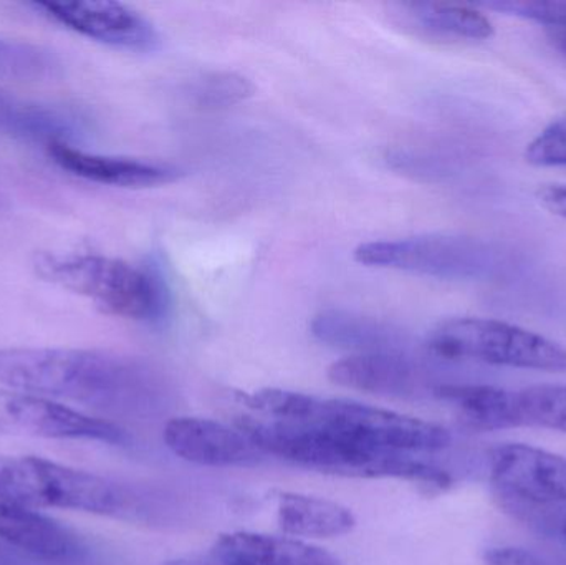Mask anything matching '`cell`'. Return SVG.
I'll return each instance as SVG.
<instances>
[{"label":"cell","instance_id":"cell-1","mask_svg":"<svg viewBox=\"0 0 566 565\" xmlns=\"http://www.w3.org/2000/svg\"><path fill=\"white\" fill-rule=\"evenodd\" d=\"M0 385L135 417L161 414L175 401V387L155 365L83 348H0Z\"/></svg>","mask_w":566,"mask_h":565},{"label":"cell","instance_id":"cell-2","mask_svg":"<svg viewBox=\"0 0 566 565\" xmlns=\"http://www.w3.org/2000/svg\"><path fill=\"white\" fill-rule=\"evenodd\" d=\"M252 415L310 425L326 437L379 453H436L451 444L441 425L349 400H328L286 390L242 395Z\"/></svg>","mask_w":566,"mask_h":565},{"label":"cell","instance_id":"cell-3","mask_svg":"<svg viewBox=\"0 0 566 565\" xmlns=\"http://www.w3.org/2000/svg\"><path fill=\"white\" fill-rule=\"evenodd\" d=\"M238 428L264 454L281 458L322 473L353 478H398L434 490H446L451 477L415 460L411 454L379 453L333 440L322 431L295 420L244 415Z\"/></svg>","mask_w":566,"mask_h":565},{"label":"cell","instance_id":"cell-4","mask_svg":"<svg viewBox=\"0 0 566 565\" xmlns=\"http://www.w3.org/2000/svg\"><path fill=\"white\" fill-rule=\"evenodd\" d=\"M0 503L126 520L149 513L132 488L36 457H0Z\"/></svg>","mask_w":566,"mask_h":565},{"label":"cell","instance_id":"cell-5","mask_svg":"<svg viewBox=\"0 0 566 565\" xmlns=\"http://www.w3.org/2000/svg\"><path fill=\"white\" fill-rule=\"evenodd\" d=\"M33 269L42 281L88 299L105 314L158 322L168 312L161 279L122 259L75 252H39Z\"/></svg>","mask_w":566,"mask_h":565},{"label":"cell","instance_id":"cell-6","mask_svg":"<svg viewBox=\"0 0 566 565\" xmlns=\"http://www.w3.org/2000/svg\"><path fill=\"white\" fill-rule=\"evenodd\" d=\"M356 262L448 281H489L511 269L501 245L469 236L428 234L373 241L355 251Z\"/></svg>","mask_w":566,"mask_h":565},{"label":"cell","instance_id":"cell-7","mask_svg":"<svg viewBox=\"0 0 566 565\" xmlns=\"http://www.w3.org/2000/svg\"><path fill=\"white\" fill-rule=\"evenodd\" d=\"M426 348L444 360H471L551 374L566 372L564 345L495 318L442 322L429 334Z\"/></svg>","mask_w":566,"mask_h":565},{"label":"cell","instance_id":"cell-8","mask_svg":"<svg viewBox=\"0 0 566 565\" xmlns=\"http://www.w3.org/2000/svg\"><path fill=\"white\" fill-rule=\"evenodd\" d=\"M0 433L43 440L128 441L118 425L90 417L69 405L23 391L0 388Z\"/></svg>","mask_w":566,"mask_h":565},{"label":"cell","instance_id":"cell-9","mask_svg":"<svg viewBox=\"0 0 566 565\" xmlns=\"http://www.w3.org/2000/svg\"><path fill=\"white\" fill-rule=\"evenodd\" d=\"M33 9L52 22L60 23L95 42L129 50L156 52L161 35L156 27L132 7L119 2H39Z\"/></svg>","mask_w":566,"mask_h":565},{"label":"cell","instance_id":"cell-10","mask_svg":"<svg viewBox=\"0 0 566 565\" xmlns=\"http://www.w3.org/2000/svg\"><path fill=\"white\" fill-rule=\"evenodd\" d=\"M495 490L521 503H566V458L528 444H501L489 451Z\"/></svg>","mask_w":566,"mask_h":565},{"label":"cell","instance_id":"cell-11","mask_svg":"<svg viewBox=\"0 0 566 565\" xmlns=\"http://www.w3.org/2000/svg\"><path fill=\"white\" fill-rule=\"evenodd\" d=\"M163 438L176 457L199 467H252L264 457L241 430L208 418H172Z\"/></svg>","mask_w":566,"mask_h":565},{"label":"cell","instance_id":"cell-12","mask_svg":"<svg viewBox=\"0 0 566 565\" xmlns=\"http://www.w3.org/2000/svg\"><path fill=\"white\" fill-rule=\"evenodd\" d=\"M50 159L63 171L96 185L116 188H151L168 185L178 178V171L168 165L118 158L83 151L63 139H52L46 146Z\"/></svg>","mask_w":566,"mask_h":565},{"label":"cell","instance_id":"cell-13","mask_svg":"<svg viewBox=\"0 0 566 565\" xmlns=\"http://www.w3.org/2000/svg\"><path fill=\"white\" fill-rule=\"evenodd\" d=\"M339 387L382 397H408L422 385V372L408 354L349 355L328 368Z\"/></svg>","mask_w":566,"mask_h":565},{"label":"cell","instance_id":"cell-14","mask_svg":"<svg viewBox=\"0 0 566 565\" xmlns=\"http://www.w3.org/2000/svg\"><path fill=\"white\" fill-rule=\"evenodd\" d=\"M316 341L329 347L363 354H408L411 337L381 318L348 311L319 312L312 321Z\"/></svg>","mask_w":566,"mask_h":565},{"label":"cell","instance_id":"cell-15","mask_svg":"<svg viewBox=\"0 0 566 565\" xmlns=\"http://www.w3.org/2000/svg\"><path fill=\"white\" fill-rule=\"evenodd\" d=\"M211 553L226 565H343L322 547L258 533L224 534Z\"/></svg>","mask_w":566,"mask_h":565},{"label":"cell","instance_id":"cell-16","mask_svg":"<svg viewBox=\"0 0 566 565\" xmlns=\"http://www.w3.org/2000/svg\"><path fill=\"white\" fill-rule=\"evenodd\" d=\"M439 400L454 408L455 418L472 431H501L517 428L514 391L489 385H439Z\"/></svg>","mask_w":566,"mask_h":565},{"label":"cell","instance_id":"cell-17","mask_svg":"<svg viewBox=\"0 0 566 565\" xmlns=\"http://www.w3.org/2000/svg\"><path fill=\"white\" fill-rule=\"evenodd\" d=\"M0 540L40 559H62L75 547L66 527L35 510L0 503Z\"/></svg>","mask_w":566,"mask_h":565},{"label":"cell","instance_id":"cell-18","mask_svg":"<svg viewBox=\"0 0 566 565\" xmlns=\"http://www.w3.org/2000/svg\"><path fill=\"white\" fill-rule=\"evenodd\" d=\"M277 523L293 537H339L352 533L356 520L335 501L298 493L277 494Z\"/></svg>","mask_w":566,"mask_h":565},{"label":"cell","instance_id":"cell-19","mask_svg":"<svg viewBox=\"0 0 566 565\" xmlns=\"http://www.w3.org/2000/svg\"><path fill=\"white\" fill-rule=\"evenodd\" d=\"M398 13L409 25L436 35L469 40H488L494 35L491 20L471 6L409 2L399 6Z\"/></svg>","mask_w":566,"mask_h":565},{"label":"cell","instance_id":"cell-20","mask_svg":"<svg viewBox=\"0 0 566 565\" xmlns=\"http://www.w3.org/2000/svg\"><path fill=\"white\" fill-rule=\"evenodd\" d=\"M517 428L537 427L566 433V385H534L514 391Z\"/></svg>","mask_w":566,"mask_h":565},{"label":"cell","instance_id":"cell-21","mask_svg":"<svg viewBox=\"0 0 566 565\" xmlns=\"http://www.w3.org/2000/svg\"><path fill=\"white\" fill-rule=\"evenodd\" d=\"M252 93L248 80L235 73H206L191 83L189 95L205 108H221L242 102Z\"/></svg>","mask_w":566,"mask_h":565},{"label":"cell","instance_id":"cell-22","mask_svg":"<svg viewBox=\"0 0 566 565\" xmlns=\"http://www.w3.org/2000/svg\"><path fill=\"white\" fill-rule=\"evenodd\" d=\"M53 66L52 56L39 46L0 39V75L13 79H40Z\"/></svg>","mask_w":566,"mask_h":565},{"label":"cell","instance_id":"cell-23","mask_svg":"<svg viewBox=\"0 0 566 565\" xmlns=\"http://www.w3.org/2000/svg\"><path fill=\"white\" fill-rule=\"evenodd\" d=\"M527 161L544 168L566 166V116L548 125L527 146Z\"/></svg>","mask_w":566,"mask_h":565},{"label":"cell","instance_id":"cell-24","mask_svg":"<svg viewBox=\"0 0 566 565\" xmlns=\"http://www.w3.org/2000/svg\"><path fill=\"white\" fill-rule=\"evenodd\" d=\"M482 7L534 20L554 30L566 29V2H489Z\"/></svg>","mask_w":566,"mask_h":565},{"label":"cell","instance_id":"cell-25","mask_svg":"<svg viewBox=\"0 0 566 565\" xmlns=\"http://www.w3.org/2000/svg\"><path fill=\"white\" fill-rule=\"evenodd\" d=\"M36 122L32 115V108L17 102L12 96L0 93V128L30 129Z\"/></svg>","mask_w":566,"mask_h":565},{"label":"cell","instance_id":"cell-26","mask_svg":"<svg viewBox=\"0 0 566 565\" xmlns=\"http://www.w3.org/2000/svg\"><path fill=\"white\" fill-rule=\"evenodd\" d=\"M488 565H548L537 554L518 547H495L484 554Z\"/></svg>","mask_w":566,"mask_h":565},{"label":"cell","instance_id":"cell-27","mask_svg":"<svg viewBox=\"0 0 566 565\" xmlns=\"http://www.w3.org/2000/svg\"><path fill=\"white\" fill-rule=\"evenodd\" d=\"M538 198L548 211L566 219V186H547L541 189Z\"/></svg>","mask_w":566,"mask_h":565},{"label":"cell","instance_id":"cell-28","mask_svg":"<svg viewBox=\"0 0 566 565\" xmlns=\"http://www.w3.org/2000/svg\"><path fill=\"white\" fill-rule=\"evenodd\" d=\"M163 565H226L214 554H208V556H186L178 557V559L168 561Z\"/></svg>","mask_w":566,"mask_h":565},{"label":"cell","instance_id":"cell-29","mask_svg":"<svg viewBox=\"0 0 566 565\" xmlns=\"http://www.w3.org/2000/svg\"><path fill=\"white\" fill-rule=\"evenodd\" d=\"M552 39H554L555 45L566 55V29L554 30V32H552Z\"/></svg>","mask_w":566,"mask_h":565},{"label":"cell","instance_id":"cell-30","mask_svg":"<svg viewBox=\"0 0 566 565\" xmlns=\"http://www.w3.org/2000/svg\"><path fill=\"white\" fill-rule=\"evenodd\" d=\"M565 537H566V526H565Z\"/></svg>","mask_w":566,"mask_h":565}]
</instances>
